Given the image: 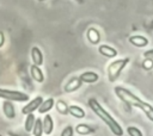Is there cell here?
I'll use <instances>...</instances> for the list:
<instances>
[{"label": "cell", "mask_w": 153, "mask_h": 136, "mask_svg": "<svg viewBox=\"0 0 153 136\" xmlns=\"http://www.w3.org/2000/svg\"><path fill=\"white\" fill-rule=\"evenodd\" d=\"M68 115H71V116H73L75 118H84L86 116L85 111L80 106H78V105H71V106H68Z\"/></svg>", "instance_id": "9a60e30c"}, {"label": "cell", "mask_w": 153, "mask_h": 136, "mask_svg": "<svg viewBox=\"0 0 153 136\" xmlns=\"http://www.w3.org/2000/svg\"><path fill=\"white\" fill-rule=\"evenodd\" d=\"M141 110L145 112L146 117H147L151 122H153V106H152V105H149L148 103H145V104L142 105Z\"/></svg>", "instance_id": "44dd1931"}, {"label": "cell", "mask_w": 153, "mask_h": 136, "mask_svg": "<svg viewBox=\"0 0 153 136\" xmlns=\"http://www.w3.org/2000/svg\"><path fill=\"white\" fill-rule=\"evenodd\" d=\"M38 1H41V2H42V1H45V0H38Z\"/></svg>", "instance_id": "f1b7e54d"}, {"label": "cell", "mask_w": 153, "mask_h": 136, "mask_svg": "<svg viewBox=\"0 0 153 136\" xmlns=\"http://www.w3.org/2000/svg\"><path fill=\"white\" fill-rule=\"evenodd\" d=\"M54 104H55L54 98H48V99H45V100L42 101V104H41L39 107L37 109V111H38L39 113H42V115H43V113H47L48 111H50V110L53 109Z\"/></svg>", "instance_id": "5bb4252c"}, {"label": "cell", "mask_w": 153, "mask_h": 136, "mask_svg": "<svg viewBox=\"0 0 153 136\" xmlns=\"http://www.w3.org/2000/svg\"><path fill=\"white\" fill-rule=\"evenodd\" d=\"M129 42L135 45V47H139V48H142V47H146L148 44V39L143 36H140V35H135V36H130L129 37Z\"/></svg>", "instance_id": "7c38bea8"}, {"label": "cell", "mask_w": 153, "mask_h": 136, "mask_svg": "<svg viewBox=\"0 0 153 136\" xmlns=\"http://www.w3.org/2000/svg\"><path fill=\"white\" fill-rule=\"evenodd\" d=\"M82 85V81L79 79V78H72L65 86V92L67 93H71V92H74L76 89L80 88V86Z\"/></svg>", "instance_id": "ba28073f"}, {"label": "cell", "mask_w": 153, "mask_h": 136, "mask_svg": "<svg viewBox=\"0 0 153 136\" xmlns=\"http://www.w3.org/2000/svg\"><path fill=\"white\" fill-rule=\"evenodd\" d=\"M2 112L5 115L6 118L8 119H13L16 117V110L12 103H10V100H5L2 103Z\"/></svg>", "instance_id": "52a82bcc"}, {"label": "cell", "mask_w": 153, "mask_h": 136, "mask_svg": "<svg viewBox=\"0 0 153 136\" xmlns=\"http://www.w3.org/2000/svg\"><path fill=\"white\" fill-rule=\"evenodd\" d=\"M31 132L33 134V136H42L43 135V124H42V119L41 118H36Z\"/></svg>", "instance_id": "d6986e66"}, {"label": "cell", "mask_w": 153, "mask_h": 136, "mask_svg": "<svg viewBox=\"0 0 153 136\" xmlns=\"http://www.w3.org/2000/svg\"><path fill=\"white\" fill-rule=\"evenodd\" d=\"M31 60L35 66H41L43 64V54L38 47H32L31 48Z\"/></svg>", "instance_id": "8992f818"}, {"label": "cell", "mask_w": 153, "mask_h": 136, "mask_svg": "<svg viewBox=\"0 0 153 136\" xmlns=\"http://www.w3.org/2000/svg\"><path fill=\"white\" fill-rule=\"evenodd\" d=\"M129 62V58H121V60H116L114 62L110 63V66L108 67V79L109 81L114 82L121 74V72L123 70V68L127 66V63Z\"/></svg>", "instance_id": "3957f363"}, {"label": "cell", "mask_w": 153, "mask_h": 136, "mask_svg": "<svg viewBox=\"0 0 153 136\" xmlns=\"http://www.w3.org/2000/svg\"><path fill=\"white\" fill-rule=\"evenodd\" d=\"M42 101H43V98L39 97V95L36 97V98H33L31 101H29L26 105L23 106V109H22V113H23V115L33 113V111H36V110L39 107V105L42 104Z\"/></svg>", "instance_id": "5b68a950"}, {"label": "cell", "mask_w": 153, "mask_h": 136, "mask_svg": "<svg viewBox=\"0 0 153 136\" xmlns=\"http://www.w3.org/2000/svg\"><path fill=\"white\" fill-rule=\"evenodd\" d=\"M87 38H88V41H90L92 44H97V43L99 42L100 36H99V32H98L96 29L91 27V29L87 30Z\"/></svg>", "instance_id": "e0dca14e"}, {"label": "cell", "mask_w": 153, "mask_h": 136, "mask_svg": "<svg viewBox=\"0 0 153 136\" xmlns=\"http://www.w3.org/2000/svg\"><path fill=\"white\" fill-rule=\"evenodd\" d=\"M142 67L146 69V70H151L153 68V60L152 58H146L143 62H142Z\"/></svg>", "instance_id": "cb8c5ba5"}, {"label": "cell", "mask_w": 153, "mask_h": 136, "mask_svg": "<svg viewBox=\"0 0 153 136\" xmlns=\"http://www.w3.org/2000/svg\"><path fill=\"white\" fill-rule=\"evenodd\" d=\"M98 51H99L100 55H103V56H105V57H109V58H112V57L117 56L116 49H114V48H111L110 45H106V44L99 45Z\"/></svg>", "instance_id": "30bf717a"}, {"label": "cell", "mask_w": 153, "mask_h": 136, "mask_svg": "<svg viewBox=\"0 0 153 136\" xmlns=\"http://www.w3.org/2000/svg\"><path fill=\"white\" fill-rule=\"evenodd\" d=\"M4 42H5V38H4V33H2V32H0V47H2Z\"/></svg>", "instance_id": "484cf974"}, {"label": "cell", "mask_w": 153, "mask_h": 136, "mask_svg": "<svg viewBox=\"0 0 153 136\" xmlns=\"http://www.w3.org/2000/svg\"><path fill=\"white\" fill-rule=\"evenodd\" d=\"M143 56H145L146 58H152V60H153V49L145 51V52H143Z\"/></svg>", "instance_id": "d4e9b609"}, {"label": "cell", "mask_w": 153, "mask_h": 136, "mask_svg": "<svg viewBox=\"0 0 153 136\" xmlns=\"http://www.w3.org/2000/svg\"><path fill=\"white\" fill-rule=\"evenodd\" d=\"M8 136H18V135H14L13 132H11V131H10V132H8Z\"/></svg>", "instance_id": "4316f807"}, {"label": "cell", "mask_w": 153, "mask_h": 136, "mask_svg": "<svg viewBox=\"0 0 153 136\" xmlns=\"http://www.w3.org/2000/svg\"><path fill=\"white\" fill-rule=\"evenodd\" d=\"M115 93L117 95V98L123 101L124 104L129 105V106H134V107H139L141 109L142 105L145 104V101H142L139 97H136L134 93H131L129 89L121 87V86H116L115 87Z\"/></svg>", "instance_id": "7a4b0ae2"}, {"label": "cell", "mask_w": 153, "mask_h": 136, "mask_svg": "<svg viewBox=\"0 0 153 136\" xmlns=\"http://www.w3.org/2000/svg\"><path fill=\"white\" fill-rule=\"evenodd\" d=\"M127 132L129 136H142V132L140 129H137L136 126H128L127 128Z\"/></svg>", "instance_id": "7402d4cb"}, {"label": "cell", "mask_w": 153, "mask_h": 136, "mask_svg": "<svg viewBox=\"0 0 153 136\" xmlns=\"http://www.w3.org/2000/svg\"><path fill=\"white\" fill-rule=\"evenodd\" d=\"M56 110L60 115H68V105L63 101V100H59L56 101Z\"/></svg>", "instance_id": "ffe728a7"}, {"label": "cell", "mask_w": 153, "mask_h": 136, "mask_svg": "<svg viewBox=\"0 0 153 136\" xmlns=\"http://www.w3.org/2000/svg\"><path fill=\"white\" fill-rule=\"evenodd\" d=\"M35 120H36V117L33 116V113L26 115V118H25V122H24V129H25L26 132H31L32 131Z\"/></svg>", "instance_id": "2e32d148"}, {"label": "cell", "mask_w": 153, "mask_h": 136, "mask_svg": "<svg viewBox=\"0 0 153 136\" xmlns=\"http://www.w3.org/2000/svg\"><path fill=\"white\" fill-rule=\"evenodd\" d=\"M79 79H80L82 82H86V84H94V82L98 81L99 76H98V74L94 73V72H85V73H82V74L79 76Z\"/></svg>", "instance_id": "8fae6325"}, {"label": "cell", "mask_w": 153, "mask_h": 136, "mask_svg": "<svg viewBox=\"0 0 153 136\" xmlns=\"http://www.w3.org/2000/svg\"><path fill=\"white\" fill-rule=\"evenodd\" d=\"M30 73H31V76L35 81L37 82H43L44 81V75H43V72L41 70V68L38 66H35L32 64L30 67Z\"/></svg>", "instance_id": "4fadbf2b"}, {"label": "cell", "mask_w": 153, "mask_h": 136, "mask_svg": "<svg viewBox=\"0 0 153 136\" xmlns=\"http://www.w3.org/2000/svg\"><path fill=\"white\" fill-rule=\"evenodd\" d=\"M74 131H76L79 135H90V134L94 132L93 129L90 125H87V124H78L75 126V130Z\"/></svg>", "instance_id": "ac0fdd59"}, {"label": "cell", "mask_w": 153, "mask_h": 136, "mask_svg": "<svg viewBox=\"0 0 153 136\" xmlns=\"http://www.w3.org/2000/svg\"><path fill=\"white\" fill-rule=\"evenodd\" d=\"M74 135V129L72 125H67L62 131H61V135L60 136H73Z\"/></svg>", "instance_id": "603a6c76"}, {"label": "cell", "mask_w": 153, "mask_h": 136, "mask_svg": "<svg viewBox=\"0 0 153 136\" xmlns=\"http://www.w3.org/2000/svg\"><path fill=\"white\" fill-rule=\"evenodd\" d=\"M78 2H79V4H82V2H84V0H78Z\"/></svg>", "instance_id": "83f0119b"}, {"label": "cell", "mask_w": 153, "mask_h": 136, "mask_svg": "<svg viewBox=\"0 0 153 136\" xmlns=\"http://www.w3.org/2000/svg\"><path fill=\"white\" fill-rule=\"evenodd\" d=\"M42 124H43V134L45 135H50L54 130V120H53V117L50 115H45L43 120H42Z\"/></svg>", "instance_id": "9c48e42d"}, {"label": "cell", "mask_w": 153, "mask_h": 136, "mask_svg": "<svg viewBox=\"0 0 153 136\" xmlns=\"http://www.w3.org/2000/svg\"><path fill=\"white\" fill-rule=\"evenodd\" d=\"M0 98L10 101H27L29 95L26 93H23L20 91H13V89H6L0 88Z\"/></svg>", "instance_id": "277c9868"}, {"label": "cell", "mask_w": 153, "mask_h": 136, "mask_svg": "<svg viewBox=\"0 0 153 136\" xmlns=\"http://www.w3.org/2000/svg\"><path fill=\"white\" fill-rule=\"evenodd\" d=\"M88 106H90V109L109 126V129H110V131L114 134V135H116V136H122L123 135V129H122V126L110 116V113L109 112H106L103 107H102V105L97 101V99H94V98H90L88 99Z\"/></svg>", "instance_id": "6da1fadb"}]
</instances>
